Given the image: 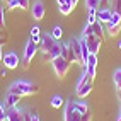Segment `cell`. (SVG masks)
Segmentation results:
<instances>
[{"label":"cell","instance_id":"30","mask_svg":"<svg viewBox=\"0 0 121 121\" xmlns=\"http://www.w3.org/2000/svg\"><path fill=\"white\" fill-rule=\"evenodd\" d=\"M0 26H5V14H4V7L0 5Z\"/></svg>","mask_w":121,"mask_h":121},{"label":"cell","instance_id":"6","mask_svg":"<svg viewBox=\"0 0 121 121\" xmlns=\"http://www.w3.org/2000/svg\"><path fill=\"white\" fill-rule=\"evenodd\" d=\"M119 29H121V14L112 10L111 19L108 21V31H109V34L114 36V34H118V33H119Z\"/></svg>","mask_w":121,"mask_h":121},{"label":"cell","instance_id":"10","mask_svg":"<svg viewBox=\"0 0 121 121\" xmlns=\"http://www.w3.org/2000/svg\"><path fill=\"white\" fill-rule=\"evenodd\" d=\"M31 14H33V19L34 21H43L44 14H46V9L41 0H38V2L33 4V7H31Z\"/></svg>","mask_w":121,"mask_h":121},{"label":"cell","instance_id":"13","mask_svg":"<svg viewBox=\"0 0 121 121\" xmlns=\"http://www.w3.org/2000/svg\"><path fill=\"white\" fill-rule=\"evenodd\" d=\"M91 92H92V80H89L87 84H84L82 87H78V89H77V95H78L80 99L87 97V95L91 94Z\"/></svg>","mask_w":121,"mask_h":121},{"label":"cell","instance_id":"36","mask_svg":"<svg viewBox=\"0 0 121 121\" xmlns=\"http://www.w3.org/2000/svg\"><path fill=\"white\" fill-rule=\"evenodd\" d=\"M70 2H72V5H73V7H75V5L78 4V0H70Z\"/></svg>","mask_w":121,"mask_h":121},{"label":"cell","instance_id":"8","mask_svg":"<svg viewBox=\"0 0 121 121\" xmlns=\"http://www.w3.org/2000/svg\"><path fill=\"white\" fill-rule=\"evenodd\" d=\"M19 56L15 55L14 51H10V53H5L4 55V60H2V63L5 65V68H9V70H15L19 67Z\"/></svg>","mask_w":121,"mask_h":121},{"label":"cell","instance_id":"3","mask_svg":"<svg viewBox=\"0 0 121 121\" xmlns=\"http://www.w3.org/2000/svg\"><path fill=\"white\" fill-rule=\"evenodd\" d=\"M51 65H53V70H55L56 77H60V78H63L68 73V70H70V61L67 58H63L61 55L51 60Z\"/></svg>","mask_w":121,"mask_h":121},{"label":"cell","instance_id":"2","mask_svg":"<svg viewBox=\"0 0 121 121\" xmlns=\"http://www.w3.org/2000/svg\"><path fill=\"white\" fill-rule=\"evenodd\" d=\"M9 92L17 94V95H33L39 92V85L34 82H27V80H17L9 87Z\"/></svg>","mask_w":121,"mask_h":121},{"label":"cell","instance_id":"14","mask_svg":"<svg viewBox=\"0 0 121 121\" xmlns=\"http://www.w3.org/2000/svg\"><path fill=\"white\" fill-rule=\"evenodd\" d=\"M7 118H9V121H24L22 111L17 109V108H12V109L7 111Z\"/></svg>","mask_w":121,"mask_h":121},{"label":"cell","instance_id":"39","mask_svg":"<svg viewBox=\"0 0 121 121\" xmlns=\"http://www.w3.org/2000/svg\"><path fill=\"white\" fill-rule=\"evenodd\" d=\"M4 121H9V118H7V119H4Z\"/></svg>","mask_w":121,"mask_h":121},{"label":"cell","instance_id":"28","mask_svg":"<svg viewBox=\"0 0 121 121\" xmlns=\"http://www.w3.org/2000/svg\"><path fill=\"white\" fill-rule=\"evenodd\" d=\"M80 121H92V111L89 109L87 112H84V114H82V119H80Z\"/></svg>","mask_w":121,"mask_h":121},{"label":"cell","instance_id":"24","mask_svg":"<svg viewBox=\"0 0 121 121\" xmlns=\"http://www.w3.org/2000/svg\"><path fill=\"white\" fill-rule=\"evenodd\" d=\"M17 2H19V9L21 10H27L29 7H31L29 5V0H17Z\"/></svg>","mask_w":121,"mask_h":121},{"label":"cell","instance_id":"22","mask_svg":"<svg viewBox=\"0 0 121 121\" xmlns=\"http://www.w3.org/2000/svg\"><path fill=\"white\" fill-rule=\"evenodd\" d=\"M99 5H101V0H85L87 9H97Z\"/></svg>","mask_w":121,"mask_h":121},{"label":"cell","instance_id":"33","mask_svg":"<svg viewBox=\"0 0 121 121\" xmlns=\"http://www.w3.org/2000/svg\"><path fill=\"white\" fill-rule=\"evenodd\" d=\"M5 41H7V38H4V36H0V48H2V46L5 44Z\"/></svg>","mask_w":121,"mask_h":121},{"label":"cell","instance_id":"4","mask_svg":"<svg viewBox=\"0 0 121 121\" xmlns=\"http://www.w3.org/2000/svg\"><path fill=\"white\" fill-rule=\"evenodd\" d=\"M82 119V112L75 106L73 99H68L65 102V121H80Z\"/></svg>","mask_w":121,"mask_h":121},{"label":"cell","instance_id":"19","mask_svg":"<svg viewBox=\"0 0 121 121\" xmlns=\"http://www.w3.org/2000/svg\"><path fill=\"white\" fill-rule=\"evenodd\" d=\"M63 104H65V101H63V97H61V95H53V99H51V106H53L55 109L61 108Z\"/></svg>","mask_w":121,"mask_h":121},{"label":"cell","instance_id":"29","mask_svg":"<svg viewBox=\"0 0 121 121\" xmlns=\"http://www.w3.org/2000/svg\"><path fill=\"white\" fill-rule=\"evenodd\" d=\"M4 119H7V109L0 104V121H4Z\"/></svg>","mask_w":121,"mask_h":121},{"label":"cell","instance_id":"20","mask_svg":"<svg viewBox=\"0 0 121 121\" xmlns=\"http://www.w3.org/2000/svg\"><path fill=\"white\" fill-rule=\"evenodd\" d=\"M114 85H116V89L118 91H121V68H118L116 72H114Z\"/></svg>","mask_w":121,"mask_h":121},{"label":"cell","instance_id":"35","mask_svg":"<svg viewBox=\"0 0 121 121\" xmlns=\"http://www.w3.org/2000/svg\"><path fill=\"white\" fill-rule=\"evenodd\" d=\"M4 60V51H2V48H0V61Z\"/></svg>","mask_w":121,"mask_h":121},{"label":"cell","instance_id":"37","mask_svg":"<svg viewBox=\"0 0 121 121\" xmlns=\"http://www.w3.org/2000/svg\"><path fill=\"white\" fill-rule=\"evenodd\" d=\"M0 36H4V33H2V26H0Z\"/></svg>","mask_w":121,"mask_h":121},{"label":"cell","instance_id":"26","mask_svg":"<svg viewBox=\"0 0 121 121\" xmlns=\"http://www.w3.org/2000/svg\"><path fill=\"white\" fill-rule=\"evenodd\" d=\"M91 34H94V29H92V26H85V29H84V33H82V38H87V36H91Z\"/></svg>","mask_w":121,"mask_h":121},{"label":"cell","instance_id":"9","mask_svg":"<svg viewBox=\"0 0 121 121\" xmlns=\"http://www.w3.org/2000/svg\"><path fill=\"white\" fill-rule=\"evenodd\" d=\"M84 39H85V43H87L89 51H91V53H94V55H97V53H99V50H101L102 39H99L97 36H94V34L87 36V38H84Z\"/></svg>","mask_w":121,"mask_h":121},{"label":"cell","instance_id":"40","mask_svg":"<svg viewBox=\"0 0 121 121\" xmlns=\"http://www.w3.org/2000/svg\"><path fill=\"white\" fill-rule=\"evenodd\" d=\"M112 2H114V0H112Z\"/></svg>","mask_w":121,"mask_h":121},{"label":"cell","instance_id":"15","mask_svg":"<svg viewBox=\"0 0 121 121\" xmlns=\"http://www.w3.org/2000/svg\"><path fill=\"white\" fill-rule=\"evenodd\" d=\"M60 55L63 56V58H67L70 63L75 61V56H73V53H72V48H70L68 43H67V44H61V51H60Z\"/></svg>","mask_w":121,"mask_h":121},{"label":"cell","instance_id":"7","mask_svg":"<svg viewBox=\"0 0 121 121\" xmlns=\"http://www.w3.org/2000/svg\"><path fill=\"white\" fill-rule=\"evenodd\" d=\"M70 48H72V53L75 56V61L78 65H84L85 67V61H84V56H82V46H80V39H70L68 41Z\"/></svg>","mask_w":121,"mask_h":121},{"label":"cell","instance_id":"11","mask_svg":"<svg viewBox=\"0 0 121 121\" xmlns=\"http://www.w3.org/2000/svg\"><path fill=\"white\" fill-rule=\"evenodd\" d=\"M19 101H21V95L12 94V92H7V95H5V108L7 109H12V108L17 106Z\"/></svg>","mask_w":121,"mask_h":121},{"label":"cell","instance_id":"32","mask_svg":"<svg viewBox=\"0 0 121 121\" xmlns=\"http://www.w3.org/2000/svg\"><path fill=\"white\" fill-rule=\"evenodd\" d=\"M31 121H39V116L36 112H31Z\"/></svg>","mask_w":121,"mask_h":121},{"label":"cell","instance_id":"1","mask_svg":"<svg viewBox=\"0 0 121 121\" xmlns=\"http://www.w3.org/2000/svg\"><path fill=\"white\" fill-rule=\"evenodd\" d=\"M41 51L44 55V58L48 61H51L53 58H56V56H60V51H61V44L56 41V39L50 34H44L41 38Z\"/></svg>","mask_w":121,"mask_h":121},{"label":"cell","instance_id":"27","mask_svg":"<svg viewBox=\"0 0 121 121\" xmlns=\"http://www.w3.org/2000/svg\"><path fill=\"white\" fill-rule=\"evenodd\" d=\"M5 2H7V7H9V9H19L17 0H5Z\"/></svg>","mask_w":121,"mask_h":121},{"label":"cell","instance_id":"38","mask_svg":"<svg viewBox=\"0 0 121 121\" xmlns=\"http://www.w3.org/2000/svg\"><path fill=\"white\" fill-rule=\"evenodd\" d=\"M118 92H119V97H121V91H118Z\"/></svg>","mask_w":121,"mask_h":121},{"label":"cell","instance_id":"12","mask_svg":"<svg viewBox=\"0 0 121 121\" xmlns=\"http://www.w3.org/2000/svg\"><path fill=\"white\" fill-rule=\"evenodd\" d=\"M111 15H112V10L108 9V7H102L101 10H97V22L108 24V21L111 19Z\"/></svg>","mask_w":121,"mask_h":121},{"label":"cell","instance_id":"5","mask_svg":"<svg viewBox=\"0 0 121 121\" xmlns=\"http://www.w3.org/2000/svg\"><path fill=\"white\" fill-rule=\"evenodd\" d=\"M36 53H38V43H34L33 39H29L26 48H24V68L29 67V61L34 58Z\"/></svg>","mask_w":121,"mask_h":121},{"label":"cell","instance_id":"21","mask_svg":"<svg viewBox=\"0 0 121 121\" xmlns=\"http://www.w3.org/2000/svg\"><path fill=\"white\" fill-rule=\"evenodd\" d=\"M51 36L56 39V41H60V39H61V36H63V29H61L60 26H56V27L51 31Z\"/></svg>","mask_w":121,"mask_h":121},{"label":"cell","instance_id":"31","mask_svg":"<svg viewBox=\"0 0 121 121\" xmlns=\"http://www.w3.org/2000/svg\"><path fill=\"white\" fill-rule=\"evenodd\" d=\"M111 4H112V0H101V5H104V7H108Z\"/></svg>","mask_w":121,"mask_h":121},{"label":"cell","instance_id":"25","mask_svg":"<svg viewBox=\"0 0 121 121\" xmlns=\"http://www.w3.org/2000/svg\"><path fill=\"white\" fill-rule=\"evenodd\" d=\"M85 72H87V73L91 75V78L94 80V77H95V67H94V65H87V67H85Z\"/></svg>","mask_w":121,"mask_h":121},{"label":"cell","instance_id":"17","mask_svg":"<svg viewBox=\"0 0 121 121\" xmlns=\"http://www.w3.org/2000/svg\"><path fill=\"white\" fill-rule=\"evenodd\" d=\"M29 39H33V41L38 43V44L41 43V29H39L38 26H34L33 29H31V38Z\"/></svg>","mask_w":121,"mask_h":121},{"label":"cell","instance_id":"16","mask_svg":"<svg viewBox=\"0 0 121 121\" xmlns=\"http://www.w3.org/2000/svg\"><path fill=\"white\" fill-rule=\"evenodd\" d=\"M94 29V36H97L99 39H104V29H102V22H94L92 24Z\"/></svg>","mask_w":121,"mask_h":121},{"label":"cell","instance_id":"18","mask_svg":"<svg viewBox=\"0 0 121 121\" xmlns=\"http://www.w3.org/2000/svg\"><path fill=\"white\" fill-rule=\"evenodd\" d=\"M58 9H60V14L70 15L72 10H73V5H72V4H58Z\"/></svg>","mask_w":121,"mask_h":121},{"label":"cell","instance_id":"23","mask_svg":"<svg viewBox=\"0 0 121 121\" xmlns=\"http://www.w3.org/2000/svg\"><path fill=\"white\" fill-rule=\"evenodd\" d=\"M87 65H97V55H94V53H91V55H89L87 56ZM85 65V67H87Z\"/></svg>","mask_w":121,"mask_h":121},{"label":"cell","instance_id":"34","mask_svg":"<svg viewBox=\"0 0 121 121\" xmlns=\"http://www.w3.org/2000/svg\"><path fill=\"white\" fill-rule=\"evenodd\" d=\"M56 2H58V4H72L70 0H56Z\"/></svg>","mask_w":121,"mask_h":121}]
</instances>
